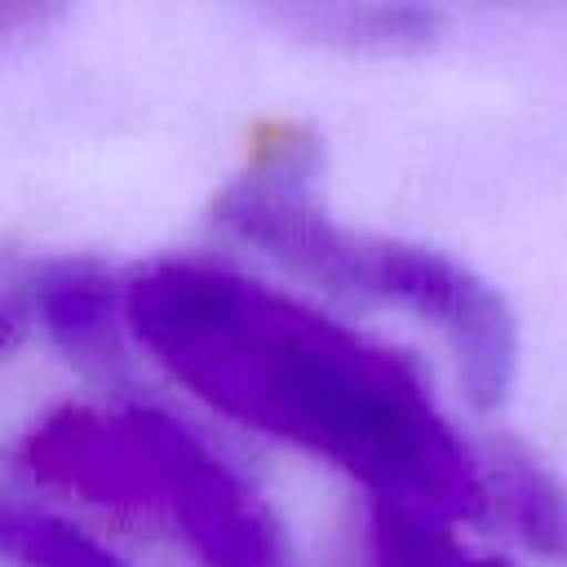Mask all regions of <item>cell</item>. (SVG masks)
<instances>
[{
	"label": "cell",
	"mask_w": 567,
	"mask_h": 567,
	"mask_svg": "<svg viewBox=\"0 0 567 567\" xmlns=\"http://www.w3.org/2000/svg\"><path fill=\"white\" fill-rule=\"evenodd\" d=\"M346 567H514L505 554L465 540L461 523L412 509L363 501L350 532Z\"/></svg>",
	"instance_id": "cell-5"
},
{
	"label": "cell",
	"mask_w": 567,
	"mask_h": 567,
	"mask_svg": "<svg viewBox=\"0 0 567 567\" xmlns=\"http://www.w3.org/2000/svg\"><path fill=\"white\" fill-rule=\"evenodd\" d=\"M487 465V518H496L527 554L567 558V492L523 447L483 452Z\"/></svg>",
	"instance_id": "cell-6"
},
{
	"label": "cell",
	"mask_w": 567,
	"mask_h": 567,
	"mask_svg": "<svg viewBox=\"0 0 567 567\" xmlns=\"http://www.w3.org/2000/svg\"><path fill=\"white\" fill-rule=\"evenodd\" d=\"M13 461L53 496L159 527L199 567H297L275 505L164 408L62 403L22 434Z\"/></svg>",
	"instance_id": "cell-2"
},
{
	"label": "cell",
	"mask_w": 567,
	"mask_h": 567,
	"mask_svg": "<svg viewBox=\"0 0 567 567\" xmlns=\"http://www.w3.org/2000/svg\"><path fill=\"white\" fill-rule=\"evenodd\" d=\"M128 337L204 408L275 439L363 501L452 523L487 518V465L399 350L199 257L151 261L124 284Z\"/></svg>",
	"instance_id": "cell-1"
},
{
	"label": "cell",
	"mask_w": 567,
	"mask_h": 567,
	"mask_svg": "<svg viewBox=\"0 0 567 567\" xmlns=\"http://www.w3.org/2000/svg\"><path fill=\"white\" fill-rule=\"evenodd\" d=\"M13 310L40 332L58 354L80 368L115 372L124 359V284L115 288L89 261H53L31 270L27 284L13 288Z\"/></svg>",
	"instance_id": "cell-4"
},
{
	"label": "cell",
	"mask_w": 567,
	"mask_h": 567,
	"mask_svg": "<svg viewBox=\"0 0 567 567\" xmlns=\"http://www.w3.org/2000/svg\"><path fill=\"white\" fill-rule=\"evenodd\" d=\"M0 540L9 567H128L106 540L40 501H4Z\"/></svg>",
	"instance_id": "cell-7"
},
{
	"label": "cell",
	"mask_w": 567,
	"mask_h": 567,
	"mask_svg": "<svg viewBox=\"0 0 567 567\" xmlns=\"http://www.w3.org/2000/svg\"><path fill=\"white\" fill-rule=\"evenodd\" d=\"M213 217L288 275L332 297L403 310L434 328L452 350L474 408H496L509 394L518 337L505 301L443 252L332 221L315 204L310 182L292 159L257 164L235 177Z\"/></svg>",
	"instance_id": "cell-3"
},
{
	"label": "cell",
	"mask_w": 567,
	"mask_h": 567,
	"mask_svg": "<svg viewBox=\"0 0 567 567\" xmlns=\"http://www.w3.org/2000/svg\"><path fill=\"white\" fill-rule=\"evenodd\" d=\"M62 0H4V18L9 27H22V22H44Z\"/></svg>",
	"instance_id": "cell-8"
}]
</instances>
